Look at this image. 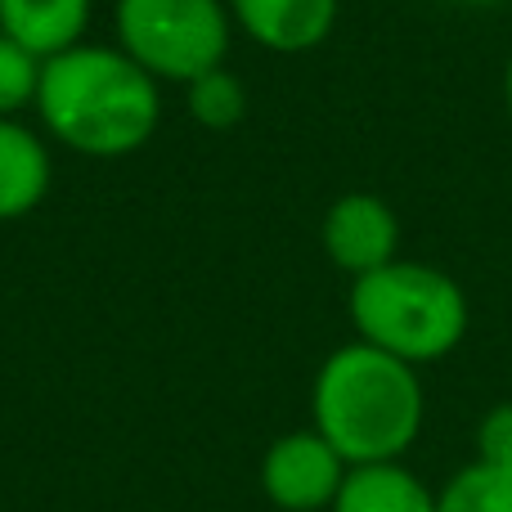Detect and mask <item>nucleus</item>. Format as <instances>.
I'll list each match as a JSON object with an SVG mask.
<instances>
[{"label": "nucleus", "instance_id": "1", "mask_svg": "<svg viewBox=\"0 0 512 512\" xmlns=\"http://www.w3.org/2000/svg\"><path fill=\"white\" fill-rule=\"evenodd\" d=\"M162 81L117 45H72L41 63L36 117L50 140L81 158H126L162 122Z\"/></svg>", "mask_w": 512, "mask_h": 512}, {"label": "nucleus", "instance_id": "2", "mask_svg": "<svg viewBox=\"0 0 512 512\" xmlns=\"http://www.w3.org/2000/svg\"><path fill=\"white\" fill-rule=\"evenodd\" d=\"M427 423V391L414 364L369 342H346L324 355L310 387V427L360 463H400Z\"/></svg>", "mask_w": 512, "mask_h": 512}, {"label": "nucleus", "instance_id": "3", "mask_svg": "<svg viewBox=\"0 0 512 512\" xmlns=\"http://www.w3.org/2000/svg\"><path fill=\"white\" fill-rule=\"evenodd\" d=\"M346 315H351L360 342L378 346L414 369L454 355L472 328L463 283L445 274L441 265L405 261V256L351 279Z\"/></svg>", "mask_w": 512, "mask_h": 512}, {"label": "nucleus", "instance_id": "4", "mask_svg": "<svg viewBox=\"0 0 512 512\" xmlns=\"http://www.w3.org/2000/svg\"><path fill=\"white\" fill-rule=\"evenodd\" d=\"M117 50H126L153 81H180L221 68L234 18L225 0H117Z\"/></svg>", "mask_w": 512, "mask_h": 512}, {"label": "nucleus", "instance_id": "5", "mask_svg": "<svg viewBox=\"0 0 512 512\" xmlns=\"http://www.w3.org/2000/svg\"><path fill=\"white\" fill-rule=\"evenodd\" d=\"M346 472H351V463H346L315 427L283 432L279 441H270V450L261 454V490H265V499L283 512L333 508Z\"/></svg>", "mask_w": 512, "mask_h": 512}, {"label": "nucleus", "instance_id": "6", "mask_svg": "<svg viewBox=\"0 0 512 512\" xmlns=\"http://www.w3.org/2000/svg\"><path fill=\"white\" fill-rule=\"evenodd\" d=\"M319 248L342 274L360 279L369 270H382L400 256V216L378 194H342L328 203L319 221Z\"/></svg>", "mask_w": 512, "mask_h": 512}, {"label": "nucleus", "instance_id": "7", "mask_svg": "<svg viewBox=\"0 0 512 512\" xmlns=\"http://www.w3.org/2000/svg\"><path fill=\"white\" fill-rule=\"evenodd\" d=\"M239 32L270 54H306L337 27L342 0H225Z\"/></svg>", "mask_w": 512, "mask_h": 512}, {"label": "nucleus", "instance_id": "8", "mask_svg": "<svg viewBox=\"0 0 512 512\" xmlns=\"http://www.w3.org/2000/svg\"><path fill=\"white\" fill-rule=\"evenodd\" d=\"M54 158L41 131L18 117H0V221H23L45 203Z\"/></svg>", "mask_w": 512, "mask_h": 512}, {"label": "nucleus", "instance_id": "9", "mask_svg": "<svg viewBox=\"0 0 512 512\" xmlns=\"http://www.w3.org/2000/svg\"><path fill=\"white\" fill-rule=\"evenodd\" d=\"M90 14L95 0H0V32L45 63L86 41Z\"/></svg>", "mask_w": 512, "mask_h": 512}, {"label": "nucleus", "instance_id": "10", "mask_svg": "<svg viewBox=\"0 0 512 512\" xmlns=\"http://www.w3.org/2000/svg\"><path fill=\"white\" fill-rule=\"evenodd\" d=\"M328 512H436V490L405 463H360Z\"/></svg>", "mask_w": 512, "mask_h": 512}, {"label": "nucleus", "instance_id": "11", "mask_svg": "<svg viewBox=\"0 0 512 512\" xmlns=\"http://www.w3.org/2000/svg\"><path fill=\"white\" fill-rule=\"evenodd\" d=\"M185 108L198 126H207V131H234V126L248 117V86H243L239 72H230L221 63V68H212V72L189 81Z\"/></svg>", "mask_w": 512, "mask_h": 512}, {"label": "nucleus", "instance_id": "12", "mask_svg": "<svg viewBox=\"0 0 512 512\" xmlns=\"http://www.w3.org/2000/svg\"><path fill=\"white\" fill-rule=\"evenodd\" d=\"M436 512H512V472L486 468V463H463L441 490Z\"/></svg>", "mask_w": 512, "mask_h": 512}, {"label": "nucleus", "instance_id": "13", "mask_svg": "<svg viewBox=\"0 0 512 512\" xmlns=\"http://www.w3.org/2000/svg\"><path fill=\"white\" fill-rule=\"evenodd\" d=\"M36 86H41V59L0 32V117L27 113L36 104Z\"/></svg>", "mask_w": 512, "mask_h": 512}, {"label": "nucleus", "instance_id": "14", "mask_svg": "<svg viewBox=\"0 0 512 512\" xmlns=\"http://www.w3.org/2000/svg\"><path fill=\"white\" fill-rule=\"evenodd\" d=\"M472 445H477V463L512 472V400H499V405H490L481 414Z\"/></svg>", "mask_w": 512, "mask_h": 512}, {"label": "nucleus", "instance_id": "15", "mask_svg": "<svg viewBox=\"0 0 512 512\" xmlns=\"http://www.w3.org/2000/svg\"><path fill=\"white\" fill-rule=\"evenodd\" d=\"M504 108H508V117H512V54H508V63H504Z\"/></svg>", "mask_w": 512, "mask_h": 512}, {"label": "nucleus", "instance_id": "16", "mask_svg": "<svg viewBox=\"0 0 512 512\" xmlns=\"http://www.w3.org/2000/svg\"><path fill=\"white\" fill-rule=\"evenodd\" d=\"M463 5H504V0H463Z\"/></svg>", "mask_w": 512, "mask_h": 512}]
</instances>
